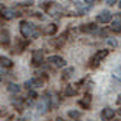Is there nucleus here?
Masks as SVG:
<instances>
[{
    "instance_id": "nucleus-20",
    "label": "nucleus",
    "mask_w": 121,
    "mask_h": 121,
    "mask_svg": "<svg viewBox=\"0 0 121 121\" xmlns=\"http://www.w3.org/2000/svg\"><path fill=\"white\" fill-rule=\"evenodd\" d=\"M85 2H86V3H93L95 0H85Z\"/></svg>"
},
{
    "instance_id": "nucleus-2",
    "label": "nucleus",
    "mask_w": 121,
    "mask_h": 121,
    "mask_svg": "<svg viewBox=\"0 0 121 121\" xmlns=\"http://www.w3.org/2000/svg\"><path fill=\"white\" fill-rule=\"evenodd\" d=\"M107 56H108V50H101V51H98V53L92 57V60H91V66H92V67H96Z\"/></svg>"
},
{
    "instance_id": "nucleus-10",
    "label": "nucleus",
    "mask_w": 121,
    "mask_h": 121,
    "mask_svg": "<svg viewBox=\"0 0 121 121\" xmlns=\"http://www.w3.org/2000/svg\"><path fill=\"white\" fill-rule=\"evenodd\" d=\"M82 31L83 32H95V31H96V25H95V23L85 25V26H82Z\"/></svg>"
},
{
    "instance_id": "nucleus-11",
    "label": "nucleus",
    "mask_w": 121,
    "mask_h": 121,
    "mask_svg": "<svg viewBox=\"0 0 121 121\" xmlns=\"http://www.w3.org/2000/svg\"><path fill=\"white\" fill-rule=\"evenodd\" d=\"M0 64H2L3 67H12V66H13L12 60L6 58V57H0Z\"/></svg>"
},
{
    "instance_id": "nucleus-8",
    "label": "nucleus",
    "mask_w": 121,
    "mask_h": 121,
    "mask_svg": "<svg viewBox=\"0 0 121 121\" xmlns=\"http://www.w3.org/2000/svg\"><path fill=\"white\" fill-rule=\"evenodd\" d=\"M9 39H10L9 32L4 31V29L0 31V44H9Z\"/></svg>"
},
{
    "instance_id": "nucleus-18",
    "label": "nucleus",
    "mask_w": 121,
    "mask_h": 121,
    "mask_svg": "<svg viewBox=\"0 0 121 121\" xmlns=\"http://www.w3.org/2000/svg\"><path fill=\"white\" fill-rule=\"evenodd\" d=\"M117 2H118V0H107V3H108L109 6H112V4H115Z\"/></svg>"
},
{
    "instance_id": "nucleus-7",
    "label": "nucleus",
    "mask_w": 121,
    "mask_h": 121,
    "mask_svg": "<svg viewBox=\"0 0 121 121\" xmlns=\"http://www.w3.org/2000/svg\"><path fill=\"white\" fill-rule=\"evenodd\" d=\"M48 105H50V104H48V99L47 98H42L41 101H39V104H38V114H44V112L47 111V108H48Z\"/></svg>"
},
{
    "instance_id": "nucleus-4",
    "label": "nucleus",
    "mask_w": 121,
    "mask_h": 121,
    "mask_svg": "<svg viewBox=\"0 0 121 121\" xmlns=\"http://www.w3.org/2000/svg\"><path fill=\"white\" fill-rule=\"evenodd\" d=\"M111 19H112V15L109 13V10H104V12H101V13L96 16V21H98L99 23H108Z\"/></svg>"
},
{
    "instance_id": "nucleus-15",
    "label": "nucleus",
    "mask_w": 121,
    "mask_h": 121,
    "mask_svg": "<svg viewBox=\"0 0 121 121\" xmlns=\"http://www.w3.org/2000/svg\"><path fill=\"white\" fill-rule=\"evenodd\" d=\"M56 31H57V28H56V25H48L47 26V29H45V34H51V35H53V34H56Z\"/></svg>"
},
{
    "instance_id": "nucleus-3",
    "label": "nucleus",
    "mask_w": 121,
    "mask_h": 121,
    "mask_svg": "<svg viewBox=\"0 0 121 121\" xmlns=\"http://www.w3.org/2000/svg\"><path fill=\"white\" fill-rule=\"evenodd\" d=\"M48 61L53 64L54 67H64L66 66V60L63 57H60V56H51L48 58Z\"/></svg>"
},
{
    "instance_id": "nucleus-12",
    "label": "nucleus",
    "mask_w": 121,
    "mask_h": 121,
    "mask_svg": "<svg viewBox=\"0 0 121 121\" xmlns=\"http://www.w3.org/2000/svg\"><path fill=\"white\" fill-rule=\"evenodd\" d=\"M2 15L4 16L6 19H12L13 16H15V12H13V10H9V9H4V10L2 12Z\"/></svg>"
},
{
    "instance_id": "nucleus-6",
    "label": "nucleus",
    "mask_w": 121,
    "mask_h": 121,
    "mask_svg": "<svg viewBox=\"0 0 121 121\" xmlns=\"http://www.w3.org/2000/svg\"><path fill=\"white\" fill-rule=\"evenodd\" d=\"M42 58H44V53L41 50H35L32 53V63L34 64H39L42 61Z\"/></svg>"
},
{
    "instance_id": "nucleus-9",
    "label": "nucleus",
    "mask_w": 121,
    "mask_h": 121,
    "mask_svg": "<svg viewBox=\"0 0 121 121\" xmlns=\"http://www.w3.org/2000/svg\"><path fill=\"white\" fill-rule=\"evenodd\" d=\"M7 91H9L10 93H19L21 86L16 85V83H9V86H7Z\"/></svg>"
},
{
    "instance_id": "nucleus-23",
    "label": "nucleus",
    "mask_w": 121,
    "mask_h": 121,
    "mask_svg": "<svg viewBox=\"0 0 121 121\" xmlns=\"http://www.w3.org/2000/svg\"><path fill=\"white\" fill-rule=\"evenodd\" d=\"M120 115H121V109H120Z\"/></svg>"
},
{
    "instance_id": "nucleus-5",
    "label": "nucleus",
    "mask_w": 121,
    "mask_h": 121,
    "mask_svg": "<svg viewBox=\"0 0 121 121\" xmlns=\"http://www.w3.org/2000/svg\"><path fill=\"white\" fill-rule=\"evenodd\" d=\"M114 115H115V111L111 109V108H104L102 109V114H101V117H102L104 121H109L111 118H114Z\"/></svg>"
},
{
    "instance_id": "nucleus-19",
    "label": "nucleus",
    "mask_w": 121,
    "mask_h": 121,
    "mask_svg": "<svg viewBox=\"0 0 121 121\" xmlns=\"http://www.w3.org/2000/svg\"><path fill=\"white\" fill-rule=\"evenodd\" d=\"M117 104H118V105H121V95H120L118 99H117Z\"/></svg>"
},
{
    "instance_id": "nucleus-17",
    "label": "nucleus",
    "mask_w": 121,
    "mask_h": 121,
    "mask_svg": "<svg viewBox=\"0 0 121 121\" xmlns=\"http://www.w3.org/2000/svg\"><path fill=\"white\" fill-rule=\"evenodd\" d=\"M72 72H73V69H67V70L64 72V76H63V77H64V79H67V77H70V73H72Z\"/></svg>"
},
{
    "instance_id": "nucleus-22",
    "label": "nucleus",
    "mask_w": 121,
    "mask_h": 121,
    "mask_svg": "<svg viewBox=\"0 0 121 121\" xmlns=\"http://www.w3.org/2000/svg\"><path fill=\"white\" fill-rule=\"evenodd\" d=\"M118 6H120V9H121V0H120V4H118Z\"/></svg>"
},
{
    "instance_id": "nucleus-14",
    "label": "nucleus",
    "mask_w": 121,
    "mask_h": 121,
    "mask_svg": "<svg viewBox=\"0 0 121 121\" xmlns=\"http://www.w3.org/2000/svg\"><path fill=\"white\" fill-rule=\"evenodd\" d=\"M74 93H76V89H73L72 86H67L66 91H64V96H73Z\"/></svg>"
},
{
    "instance_id": "nucleus-16",
    "label": "nucleus",
    "mask_w": 121,
    "mask_h": 121,
    "mask_svg": "<svg viewBox=\"0 0 121 121\" xmlns=\"http://www.w3.org/2000/svg\"><path fill=\"white\" fill-rule=\"evenodd\" d=\"M108 45H111V47H117V41L114 39V38H108Z\"/></svg>"
},
{
    "instance_id": "nucleus-13",
    "label": "nucleus",
    "mask_w": 121,
    "mask_h": 121,
    "mask_svg": "<svg viewBox=\"0 0 121 121\" xmlns=\"http://www.w3.org/2000/svg\"><path fill=\"white\" fill-rule=\"evenodd\" d=\"M80 111H73V109H70V111H69V117H70V118H74V120H77V118H80Z\"/></svg>"
},
{
    "instance_id": "nucleus-1",
    "label": "nucleus",
    "mask_w": 121,
    "mask_h": 121,
    "mask_svg": "<svg viewBox=\"0 0 121 121\" xmlns=\"http://www.w3.org/2000/svg\"><path fill=\"white\" fill-rule=\"evenodd\" d=\"M21 32H22V35L25 38H37L38 37V32H37V28H35V25L28 22V21H22L21 22Z\"/></svg>"
},
{
    "instance_id": "nucleus-21",
    "label": "nucleus",
    "mask_w": 121,
    "mask_h": 121,
    "mask_svg": "<svg viewBox=\"0 0 121 121\" xmlns=\"http://www.w3.org/2000/svg\"><path fill=\"white\" fill-rule=\"evenodd\" d=\"M56 121H64V120H63V118H60V117H58V118H57Z\"/></svg>"
}]
</instances>
